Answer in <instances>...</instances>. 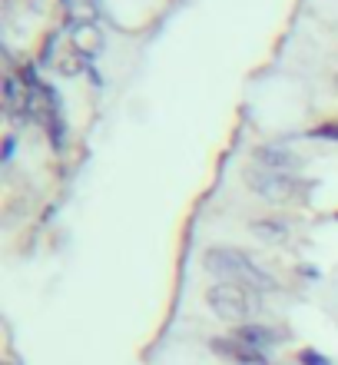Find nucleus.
I'll use <instances>...</instances> for the list:
<instances>
[{"label": "nucleus", "mask_w": 338, "mask_h": 365, "mask_svg": "<svg viewBox=\"0 0 338 365\" xmlns=\"http://www.w3.org/2000/svg\"><path fill=\"white\" fill-rule=\"evenodd\" d=\"M312 136H322V140H338V123H325V126H315Z\"/></svg>", "instance_id": "obj_13"}, {"label": "nucleus", "mask_w": 338, "mask_h": 365, "mask_svg": "<svg viewBox=\"0 0 338 365\" xmlns=\"http://www.w3.org/2000/svg\"><path fill=\"white\" fill-rule=\"evenodd\" d=\"M43 63L57 70L60 77H80L87 70V57L73 43L63 47V34H50L47 37V43H43Z\"/></svg>", "instance_id": "obj_4"}, {"label": "nucleus", "mask_w": 338, "mask_h": 365, "mask_svg": "<svg viewBox=\"0 0 338 365\" xmlns=\"http://www.w3.org/2000/svg\"><path fill=\"white\" fill-rule=\"evenodd\" d=\"M252 163L262 166V170H272V173H285V176H299L302 170V160L292 150L285 146H259L255 153H252Z\"/></svg>", "instance_id": "obj_5"}, {"label": "nucleus", "mask_w": 338, "mask_h": 365, "mask_svg": "<svg viewBox=\"0 0 338 365\" xmlns=\"http://www.w3.org/2000/svg\"><path fill=\"white\" fill-rule=\"evenodd\" d=\"M7 365H17V362H7Z\"/></svg>", "instance_id": "obj_16"}, {"label": "nucleus", "mask_w": 338, "mask_h": 365, "mask_svg": "<svg viewBox=\"0 0 338 365\" xmlns=\"http://www.w3.org/2000/svg\"><path fill=\"white\" fill-rule=\"evenodd\" d=\"M245 182H249V190L255 192V196H262V200H269V202H292L309 190V182H302L299 176L272 173V170H262V166H255V163L249 166Z\"/></svg>", "instance_id": "obj_3"}, {"label": "nucleus", "mask_w": 338, "mask_h": 365, "mask_svg": "<svg viewBox=\"0 0 338 365\" xmlns=\"http://www.w3.org/2000/svg\"><path fill=\"white\" fill-rule=\"evenodd\" d=\"M27 100H30V87L23 83V77L17 73H7L4 77V103H7V113H23L27 116Z\"/></svg>", "instance_id": "obj_8"}, {"label": "nucleus", "mask_w": 338, "mask_h": 365, "mask_svg": "<svg viewBox=\"0 0 338 365\" xmlns=\"http://www.w3.org/2000/svg\"><path fill=\"white\" fill-rule=\"evenodd\" d=\"M70 43H73L83 57H97L100 50H103V34L97 30V24H80V27H73Z\"/></svg>", "instance_id": "obj_9"}, {"label": "nucleus", "mask_w": 338, "mask_h": 365, "mask_svg": "<svg viewBox=\"0 0 338 365\" xmlns=\"http://www.w3.org/2000/svg\"><path fill=\"white\" fill-rule=\"evenodd\" d=\"M203 262H206V269L216 272V276H223L226 282H239V286L255 289V292H275V289H279V282L262 269L259 262L252 259V256H245V252H239V250H226V246H219V250L206 252Z\"/></svg>", "instance_id": "obj_1"}, {"label": "nucleus", "mask_w": 338, "mask_h": 365, "mask_svg": "<svg viewBox=\"0 0 338 365\" xmlns=\"http://www.w3.org/2000/svg\"><path fill=\"white\" fill-rule=\"evenodd\" d=\"M252 236L262 242H285L289 240V222L282 220H252Z\"/></svg>", "instance_id": "obj_11"}, {"label": "nucleus", "mask_w": 338, "mask_h": 365, "mask_svg": "<svg viewBox=\"0 0 338 365\" xmlns=\"http://www.w3.org/2000/svg\"><path fill=\"white\" fill-rule=\"evenodd\" d=\"M63 10H67V20L73 27L80 24H97L100 17V0H60Z\"/></svg>", "instance_id": "obj_10"}, {"label": "nucleus", "mask_w": 338, "mask_h": 365, "mask_svg": "<svg viewBox=\"0 0 338 365\" xmlns=\"http://www.w3.org/2000/svg\"><path fill=\"white\" fill-rule=\"evenodd\" d=\"M206 302L223 322H236V326H245V319L259 312V292L239 286V282H216L206 292Z\"/></svg>", "instance_id": "obj_2"}, {"label": "nucleus", "mask_w": 338, "mask_h": 365, "mask_svg": "<svg viewBox=\"0 0 338 365\" xmlns=\"http://www.w3.org/2000/svg\"><path fill=\"white\" fill-rule=\"evenodd\" d=\"M14 156V136H7V146H4V160H10Z\"/></svg>", "instance_id": "obj_14"}, {"label": "nucleus", "mask_w": 338, "mask_h": 365, "mask_svg": "<svg viewBox=\"0 0 338 365\" xmlns=\"http://www.w3.org/2000/svg\"><path fill=\"white\" fill-rule=\"evenodd\" d=\"M232 339L236 342H242V346L255 349V352H269L275 342H282V332L272 326H255V322H245V326H236V332H232Z\"/></svg>", "instance_id": "obj_6"}, {"label": "nucleus", "mask_w": 338, "mask_h": 365, "mask_svg": "<svg viewBox=\"0 0 338 365\" xmlns=\"http://www.w3.org/2000/svg\"><path fill=\"white\" fill-rule=\"evenodd\" d=\"M299 362L302 365H332L329 359L322 356V352H315V349H302V352H299Z\"/></svg>", "instance_id": "obj_12"}, {"label": "nucleus", "mask_w": 338, "mask_h": 365, "mask_svg": "<svg viewBox=\"0 0 338 365\" xmlns=\"http://www.w3.org/2000/svg\"><path fill=\"white\" fill-rule=\"evenodd\" d=\"M209 346H213L216 356L229 359V362H239V365H272V359L265 356V352H255V349L242 346V342H236V339H213Z\"/></svg>", "instance_id": "obj_7"}, {"label": "nucleus", "mask_w": 338, "mask_h": 365, "mask_svg": "<svg viewBox=\"0 0 338 365\" xmlns=\"http://www.w3.org/2000/svg\"><path fill=\"white\" fill-rule=\"evenodd\" d=\"M335 90H338V77H335Z\"/></svg>", "instance_id": "obj_15"}]
</instances>
